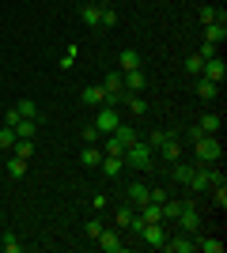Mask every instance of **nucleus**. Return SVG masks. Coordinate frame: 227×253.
<instances>
[{
    "mask_svg": "<svg viewBox=\"0 0 227 253\" xmlns=\"http://www.w3.org/2000/svg\"><path fill=\"white\" fill-rule=\"evenodd\" d=\"M151 201L163 204V201H167V189H163V185H155V189H151Z\"/></svg>",
    "mask_w": 227,
    "mask_h": 253,
    "instance_id": "obj_43",
    "label": "nucleus"
},
{
    "mask_svg": "<svg viewBox=\"0 0 227 253\" xmlns=\"http://www.w3.org/2000/svg\"><path fill=\"white\" fill-rule=\"evenodd\" d=\"M0 155H4V151H0Z\"/></svg>",
    "mask_w": 227,
    "mask_h": 253,
    "instance_id": "obj_44",
    "label": "nucleus"
},
{
    "mask_svg": "<svg viewBox=\"0 0 227 253\" xmlns=\"http://www.w3.org/2000/svg\"><path fill=\"white\" fill-rule=\"evenodd\" d=\"M118 72H133V68H140V53L136 49H121V57H118Z\"/></svg>",
    "mask_w": 227,
    "mask_h": 253,
    "instance_id": "obj_19",
    "label": "nucleus"
},
{
    "mask_svg": "<svg viewBox=\"0 0 227 253\" xmlns=\"http://www.w3.org/2000/svg\"><path fill=\"white\" fill-rule=\"evenodd\" d=\"M197 19H201V27H208V23H216V19H224V11H220V8H212V4H205V8L197 11Z\"/></svg>",
    "mask_w": 227,
    "mask_h": 253,
    "instance_id": "obj_25",
    "label": "nucleus"
},
{
    "mask_svg": "<svg viewBox=\"0 0 227 253\" xmlns=\"http://www.w3.org/2000/svg\"><path fill=\"white\" fill-rule=\"evenodd\" d=\"M57 64H61V68H65V72H68V68H72V64H76V45H68V53H65V57H61V61H57Z\"/></svg>",
    "mask_w": 227,
    "mask_h": 253,
    "instance_id": "obj_40",
    "label": "nucleus"
},
{
    "mask_svg": "<svg viewBox=\"0 0 227 253\" xmlns=\"http://www.w3.org/2000/svg\"><path fill=\"white\" fill-rule=\"evenodd\" d=\"M197 95L205 98V102H212V98L220 95V84H212V80H205V76H197Z\"/></svg>",
    "mask_w": 227,
    "mask_h": 253,
    "instance_id": "obj_20",
    "label": "nucleus"
},
{
    "mask_svg": "<svg viewBox=\"0 0 227 253\" xmlns=\"http://www.w3.org/2000/svg\"><path fill=\"white\" fill-rule=\"evenodd\" d=\"M0 106H4V102H0Z\"/></svg>",
    "mask_w": 227,
    "mask_h": 253,
    "instance_id": "obj_45",
    "label": "nucleus"
},
{
    "mask_svg": "<svg viewBox=\"0 0 227 253\" xmlns=\"http://www.w3.org/2000/svg\"><path fill=\"white\" fill-rule=\"evenodd\" d=\"M201 76H205V80H212V84H224V76H227L224 57H208V61H205V68H201Z\"/></svg>",
    "mask_w": 227,
    "mask_h": 253,
    "instance_id": "obj_4",
    "label": "nucleus"
},
{
    "mask_svg": "<svg viewBox=\"0 0 227 253\" xmlns=\"http://www.w3.org/2000/svg\"><path fill=\"white\" fill-rule=\"evenodd\" d=\"M167 136H171L167 128H155V132H151V136H148V144H151V148H155V151H159V144H163V140H167Z\"/></svg>",
    "mask_w": 227,
    "mask_h": 253,
    "instance_id": "obj_39",
    "label": "nucleus"
},
{
    "mask_svg": "<svg viewBox=\"0 0 227 253\" xmlns=\"http://www.w3.org/2000/svg\"><path fill=\"white\" fill-rule=\"evenodd\" d=\"M197 250H205V253H224V242H220V238H197Z\"/></svg>",
    "mask_w": 227,
    "mask_h": 253,
    "instance_id": "obj_28",
    "label": "nucleus"
},
{
    "mask_svg": "<svg viewBox=\"0 0 227 253\" xmlns=\"http://www.w3.org/2000/svg\"><path fill=\"white\" fill-rule=\"evenodd\" d=\"M106 136H114V140H118V144H121V148H129L133 140H136V128H133L129 121H121V125L114 128V132H106Z\"/></svg>",
    "mask_w": 227,
    "mask_h": 253,
    "instance_id": "obj_13",
    "label": "nucleus"
},
{
    "mask_svg": "<svg viewBox=\"0 0 227 253\" xmlns=\"http://www.w3.org/2000/svg\"><path fill=\"white\" fill-rule=\"evenodd\" d=\"M174 219L182 223V231H185V234H193L197 227H201V215H197V211L189 208V204H182V211H178V215H174Z\"/></svg>",
    "mask_w": 227,
    "mask_h": 253,
    "instance_id": "obj_10",
    "label": "nucleus"
},
{
    "mask_svg": "<svg viewBox=\"0 0 227 253\" xmlns=\"http://www.w3.org/2000/svg\"><path fill=\"white\" fill-rule=\"evenodd\" d=\"M98 250H106V253H121L125 250V242H121V234L118 231H106V227H102V231H98Z\"/></svg>",
    "mask_w": 227,
    "mask_h": 253,
    "instance_id": "obj_5",
    "label": "nucleus"
},
{
    "mask_svg": "<svg viewBox=\"0 0 227 253\" xmlns=\"http://www.w3.org/2000/svg\"><path fill=\"white\" fill-rule=\"evenodd\" d=\"M159 155L167 159V163H174V159H182V144H178V136H174V132H171V136H167V140L159 144Z\"/></svg>",
    "mask_w": 227,
    "mask_h": 253,
    "instance_id": "obj_12",
    "label": "nucleus"
},
{
    "mask_svg": "<svg viewBox=\"0 0 227 253\" xmlns=\"http://www.w3.org/2000/svg\"><path fill=\"white\" fill-rule=\"evenodd\" d=\"M98 136H102V132L95 128V121H91V125H84V144H98Z\"/></svg>",
    "mask_w": 227,
    "mask_h": 253,
    "instance_id": "obj_38",
    "label": "nucleus"
},
{
    "mask_svg": "<svg viewBox=\"0 0 227 253\" xmlns=\"http://www.w3.org/2000/svg\"><path fill=\"white\" fill-rule=\"evenodd\" d=\"M8 174H11V178H23V174H27V159L11 155V159H8Z\"/></svg>",
    "mask_w": 227,
    "mask_h": 253,
    "instance_id": "obj_29",
    "label": "nucleus"
},
{
    "mask_svg": "<svg viewBox=\"0 0 227 253\" xmlns=\"http://www.w3.org/2000/svg\"><path fill=\"white\" fill-rule=\"evenodd\" d=\"M136 211H140L144 223H163V204H155V201H148L144 208H136Z\"/></svg>",
    "mask_w": 227,
    "mask_h": 253,
    "instance_id": "obj_21",
    "label": "nucleus"
},
{
    "mask_svg": "<svg viewBox=\"0 0 227 253\" xmlns=\"http://www.w3.org/2000/svg\"><path fill=\"white\" fill-rule=\"evenodd\" d=\"M201 68H205V61H201V57H189V61H185V72L193 76V80L201 76Z\"/></svg>",
    "mask_w": 227,
    "mask_h": 253,
    "instance_id": "obj_36",
    "label": "nucleus"
},
{
    "mask_svg": "<svg viewBox=\"0 0 227 253\" xmlns=\"http://www.w3.org/2000/svg\"><path fill=\"white\" fill-rule=\"evenodd\" d=\"M80 163H84L87 170H95L98 163H102V148H98V144H87V148L80 151Z\"/></svg>",
    "mask_w": 227,
    "mask_h": 253,
    "instance_id": "obj_16",
    "label": "nucleus"
},
{
    "mask_svg": "<svg viewBox=\"0 0 227 253\" xmlns=\"http://www.w3.org/2000/svg\"><path fill=\"white\" fill-rule=\"evenodd\" d=\"M220 125H224V117L208 110V114L201 117V125H197V128H201V132H208V136H220Z\"/></svg>",
    "mask_w": 227,
    "mask_h": 253,
    "instance_id": "obj_17",
    "label": "nucleus"
},
{
    "mask_svg": "<svg viewBox=\"0 0 227 253\" xmlns=\"http://www.w3.org/2000/svg\"><path fill=\"white\" fill-rule=\"evenodd\" d=\"M80 19H84V27H98V19H102V4H80Z\"/></svg>",
    "mask_w": 227,
    "mask_h": 253,
    "instance_id": "obj_14",
    "label": "nucleus"
},
{
    "mask_svg": "<svg viewBox=\"0 0 227 253\" xmlns=\"http://www.w3.org/2000/svg\"><path fill=\"white\" fill-rule=\"evenodd\" d=\"M98 167H102V174H106V178H118L121 170H125V159H121V155H102V163H98Z\"/></svg>",
    "mask_w": 227,
    "mask_h": 253,
    "instance_id": "obj_15",
    "label": "nucleus"
},
{
    "mask_svg": "<svg viewBox=\"0 0 227 253\" xmlns=\"http://www.w3.org/2000/svg\"><path fill=\"white\" fill-rule=\"evenodd\" d=\"M125 106H129L133 117H144V114H148V98H144V95H125Z\"/></svg>",
    "mask_w": 227,
    "mask_h": 253,
    "instance_id": "obj_22",
    "label": "nucleus"
},
{
    "mask_svg": "<svg viewBox=\"0 0 227 253\" xmlns=\"http://www.w3.org/2000/svg\"><path fill=\"white\" fill-rule=\"evenodd\" d=\"M189 174H193V167H189V163H178V159H174L171 178H174V181H182V185H189Z\"/></svg>",
    "mask_w": 227,
    "mask_h": 253,
    "instance_id": "obj_23",
    "label": "nucleus"
},
{
    "mask_svg": "<svg viewBox=\"0 0 227 253\" xmlns=\"http://www.w3.org/2000/svg\"><path fill=\"white\" fill-rule=\"evenodd\" d=\"M151 201V189L144 185V181H129V201L125 204H133V208H144V204Z\"/></svg>",
    "mask_w": 227,
    "mask_h": 253,
    "instance_id": "obj_8",
    "label": "nucleus"
},
{
    "mask_svg": "<svg viewBox=\"0 0 227 253\" xmlns=\"http://www.w3.org/2000/svg\"><path fill=\"white\" fill-rule=\"evenodd\" d=\"M133 211H136V208H129V204H125V208H118V215H114V223H118L121 231H125V227H129V223H133Z\"/></svg>",
    "mask_w": 227,
    "mask_h": 253,
    "instance_id": "obj_33",
    "label": "nucleus"
},
{
    "mask_svg": "<svg viewBox=\"0 0 227 253\" xmlns=\"http://www.w3.org/2000/svg\"><path fill=\"white\" fill-rule=\"evenodd\" d=\"M182 136L189 140V144H193V140H197V136H205V132H201V128H197V125H185V132H182Z\"/></svg>",
    "mask_w": 227,
    "mask_h": 253,
    "instance_id": "obj_42",
    "label": "nucleus"
},
{
    "mask_svg": "<svg viewBox=\"0 0 227 253\" xmlns=\"http://www.w3.org/2000/svg\"><path fill=\"white\" fill-rule=\"evenodd\" d=\"M201 61H208V57H220V45H212V42H201V53H197Z\"/></svg>",
    "mask_w": 227,
    "mask_h": 253,
    "instance_id": "obj_37",
    "label": "nucleus"
},
{
    "mask_svg": "<svg viewBox=\"0 0 227 253\" xmlns=\"http://www.w3.org/2000/svg\"><path fill=\"white\" fill-rule=\"evenodd\" d=\"M80 102L84 106H106V87H98V84L84 87V91H80Z\"/></svg>",
    "mask_w": 227,
    "mask_h": 253,
    "instance_id": "obj_9",
    "label": "nucleus"
},
{
    "mask_svg": "<svg viewBox=\"0 0 227 253\" xmlns=\"http://www.w3.org/2000/svg\"><path fill=\"white\" fill-rule=\"evenodd\" d=\"M163 250H171V253H193L197 246H193V238H189V234H178V238H167V242H163Z\"/></svg>",
    "mask_w": 227,
    "mask_h": 253,
    "instance_id": "obj_11",
    "label": "nucleus"
},
{
    "mask_svg": "<svg viewBox=\"0 0 227 253\" xmlns=\"http://www.w3.org/2000/svg\"><path fill=\"white\" fill-rule=\"evenodd\" d=\"M84 231H87V238H98V231H102V223H98V219H87V227H84Z\"/></svg>",
    "mask_w": 227,
    "mask_h": 253,
    "instance_id": "obj_41",
    "label": "nucleus"
},
{
    "mask_svg": "<svg viewBox=\"0 0 227 253\" xmlns=\"http://www.w3.org/2000/svg\"><path fill=\"white\" fill-rule=\"evenodd\" d=\"M224 38H227V27H224V19H216V23H208V27H205V42L220 45Z\"/></svg>",
    "mask_w": 227,
    "mask_h": 253,
    "instance_id": "obj_18",
    "label": "nucleus"
},
{
    "mask_svg": "<svg viewBox=\"0 0 227 253\" xmlns=\"http://www.w3.org/2000/svg\"><path fill=\"white\" fill-rule=\"evenodd\" d=\"M193 151H197V159H201V163H220V159H224V148H220V136H197L193 140Z\"/></svg>",
    "mask_w": 227,
    "mask_h": 253,
    "instance_id": "obj_2",
    "label": "nucleus"
},
{
    "mask_svg": "<svg viewBox=\"0 0 227 253\" xmlns=\"http://www.w3.org/2000/svg\"><path fill=\"white\" fill-rule=\"evenodd\" d=\"M212 201L220 204V211L227 208V185H224V181H216V185H212Z\"/></svg>",
    "mask_w": 227,
    "mask_h": 253,
    "instance_id": "obj_34",
    "label": "nucleus"
},
{
    "mask_svg": "<svg viewBox=\"0 0 227 253\" xmlns=\"http://www.w3.org/2000/svg\"><path fill=\"white\" fill-rule=\"evenodd\" d=\"M15 140H19V136H15V128H11V125L0 128V151H11V148H15Z\"/></svg>",
    "mask_w": 227,
    "mask_h": 253,
    "instance_id": "obj_26",
    "label": "nucleus"
},
{
    "mask_svg": "<svg viewBox=\"0 0 227 253\" xmlns=\"http://www.w3.org/2000/svg\"><path fill=\"white\" fill-rule=\"evenodd\" d=\"M151 151H155V148H151L148 140L136 136L129 148H125V155H121V159H125V167H133V170H151V163H155V155H151Z\"/></svg>",
    "mask_w": 227,
    "mask_h": 253,
    "instance_id": "obj_1",
    "label": "nucleus"
},
{
    "mask_svg": "<svg viewBox=\"0 0 227 253\" xmlns=\"http://www.w3.org/2000/svg\"><path fill=\"white\" fill-rule=\"evenodd\" d=\"M121 87H125L129 95H136V91H144V87H148V76H144L140 68H133V72H121Z\"/></svg>",
    "mask_w": 227,
    "mask_h": 253,
    "instance_id": "obj_6",
    "label": "nucleus"
},
{
    "mask_svg": "<svg viewBox=\"0 0 227 253\" xmlns=\"http://www.w3.org/2000/svg\"><path fill=\"white\" fill-rule=\"evenodd\" d=\"M121 125V114H118V106H98V117H95V128L106 136V132H114V128Z\"/></svg>",
    "mask_w": 227,
    "mask_h": 253,
    "instance_id": "obj_3",
    "label": "nucleus"
},
{
    "mask_svg": "<svg viewBox=\"0 0 227 253\" xmlns=\"http://www.w3.org/2000/svg\"><path fill=\"white\" fill-rule=\"evenodd\" d=\"M0 250H4V253H19L23 242L15 238V234H4V238H0Z\"/></svg>",
    "mask_w": 227,
    "mask_h": 253,
    "instance_id": "obj_32",
    "label": "nucleus"
},
{
    "mask_svg": "<svg viewBox=\"0 0 227 253\" xmlns=\"http://www.w3.org/2000/svg\"><path fill=\"white\" fill-rule=\"evenodd\" d=\"M11 155H19V159H31V155H34V140H15Z\"/></svg>",
    "mask_w": 227,
    "mask_h": 253,
    "instance_id": "obj_30",
    "label": "nucleus"
},
{
    "mask_svg": "<svg viewBox=\"0 0 227 253\" xmlns=\"http://www.w3.org/2000/svg\"><path fill=\"white\" fill-rule=\"evenodd\" d=\"M98 27H106V31H114V27H118V11L102 4V19H98Z\"/></svg>",
    "mask_w": 227,
    "mask_h": 253,
    "instance_id": "obj_31",
    "label": "nucleus"
},
{
    "mask_svg": "<svg viewBox=\"0 0 227 253\" xmlns=\"http://www.w3.org/2000/svg\"><path fill=\"white\" fill-rule=\"evenodd\" d=\"M144 242L151 246V250H163V242H167V231H163V223H144Z\"/></svg>",
    "mask_w": 227,
    "mask_h": 253,
    "instance_id": "obj_7",
    "label": "nucleus"
},
{
    "mask_svg": "<svg viewBox=\"0 0 227 253\" xmlns=\"http://www.w3.org/2000/svg\"><path fill=\"white\" fill-rule=\"evenodd\" d=\"M34 132H38V121H27V117H19L15 136H19V140H34Z\"/></svg>",
    "mask_w": 227,
    "mask_h": 253,
    "instance_id": "obj_24",
    "label": "nucleus"
},
{
    "mask_svg": "<svg viewBox=\"0 0 227 253\" xmlns=\"http://www.w3.org/2000/svg\"><path fill=\"white\" fill-rule=\"evenodd\" d=\"M15 110H19V117H27V121H38V102H31V98H23Z\"/></svg>",
    "mask_w": 227,
    "mask_h": 253,
    "instance_id": "obj_27",
    "label": "nucleus"
},
{
    "mask_svg": "<svg viewBox=\"0 0 227 253\" xmlns=\"http://www.w3.org/2000/svg\"><path fill=\"white\" fill-rule=\"evenodd\" d=\"M178 211H182V204H178V201H171V197L163 201V219H174Z\"/></svg>",
    "mask_w": 227,
    "mask_h": 253,
    "instance_id": "obj_35",
    "label": "nucleus"
}]
</instances>
